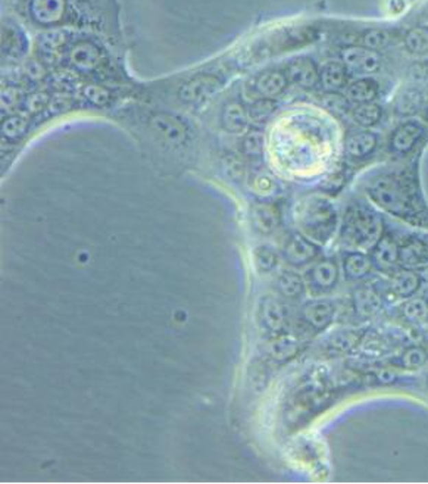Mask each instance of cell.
<instances>
[{
    "instance_id": "cell-1",
    "label": "cell",
    "mask_w": 428,
    "mask_h": 484,
    "mask_svg": "<svg viewBox=\"0 0 428 484\" xmlns=\"http://www.w3.org/2000/svg\"><path fill=\"white\" fill-rule=\"evenodd\" d=\"M365 190L381 209L389 214L414 225L428 222V215L412 175L406 172L383 174L372 178Z\"/></svg>"
},
{
    "instance_id": "cell-2",
    "label": "cell",
    "mask_w": 428,
    "mask_h": 484,
    "mask_svg": "<svg viewBox=\"0 0 428 484\" xmlns=\"http://www.w3.org/2000/svg\"><path fill=\"white\" fill-rule=\"evenodd\" d=\"M383 235V221L370 208L352 203L344 212L340 240L352 249H372Z\"/></svg>"
},
{
    "instance_id": "cell-3",
    "label": "cell",
    "mask_w": 428,
    "mask_h": 484,
    "mask_svg": "<svg viewBox=\"0 0 428 484\" xmlns=\"http://www.w3.org/2000/svg\"><path fill=\"white\" fill-rule=\"evenodd\" d=\"M298 222L311 239L325 243L337 227V211L331 202L322 198H309L299 205Z\"/></svg>"
},
{
    "instance_id": "cell-4",
    "label": "cell",
    "mask_w": 428,
    "mask_h": 484,
    "mask_svg": "<svg viewBox=\"0 0 428 484\" xmlns=\"http://www.w3.org/2000/svg\"><path fill=\"white\" fill-rule=\"evenodd\" d=\"M224 82L212 74H200L190 78L178 89V99L186 105L198 106L212 99L222 89Z\"/></svg>"
},
{
    "instance_id": "cell-5",
    "label": "cell",
    "mask_w": 428,
    "mask_h": 484,
    "mask_svg": "<svg viewBox=\"0 0 428 484\" xmlns=\"http://www.w3.org/2000/svg\"><path fill=\"white\" fill-rule=\"evenodd\" d=\"M342 62L346 69L355 76H371L381 68L379 51L365 46H349L342 50Z\"/></svg>"
},
{
    "instance_id": "cell-6",
    "label": "cell",
    "mask_w": 428,
    "mask_h": 484,
    "mask_svg": "<svg viewBox=\"0 0 428 484\" xmlns=\"http://www.w3.org/2000/svg\"><path fill=\"white\" fill-rule=\"evenodd\" d=\"M258 318H259L261 327L263 330H267L268 333L277 334V336L283 333V330L289 323L287 309H285L284 303L280 301V299H275L272 296L262 299Z\"/></svg>"
},
{
    "instance_id": "cell-7",
    "label": "cell",
    "mask_w": 428,
    "mask_h": 484,
    "mask_svg": "<svg viewBox=\"0 0 428 484\" xmlns=\"http://www.w3.org/2000/svg\"><path fill=\"white\" fill-rule=\"evenodd\" d=\"M149 127L158 137L171 144H181L187 137L186 124L171 113H154L149 119Z\"/></svg>"
},
{
    "instance_id": "cell-8",
    "label": "cell",
    "mask_w": 428,
    "mask_h": 484,
    "mask_svg": "<svg viewBox=\"0 0 428 484\" xmlns=\"http://www.w3.org/2000/svg\"><path fill=\"white\" fill-rule=\"evenodd\" d=\"M318 246L312 243L307 235L292 234L283 247V255L290 265L303 266L312 262L318 256Z\"/></svg>"
},
{
    "instance_id": "cell-9",
    "label": "cell",
    "mask_w": 428,
    "mask_h": 484,
    "mask_svg": "<svg viewBox=\"0 0 428 484\" xmlns=\"http://www.w3.org/2000/svg\"><path fill=\"white\" fill-rule=\"evenodd\" d=\"M334 315L335 308L333 302L324 301V299L308 302L300 311L302 321L313 332H322V330L327 328L333 323Z\"/></svg>"
},
{
    "instance_id": "cell-10",
    "label": "cell",
    "mask_w": 428,
    "mask_h": 484,
    "mask_svg": "<svg viewBox=\"0 0 428 484\" xmlns=\"http://www.w3.org/2000/svg\"><path fill=\"white\" fill-rule=\"evenodd\" d=\"M424 136V127L416 121H407L397 127L390 137V150L396 154L409 153Z\"/></svg>"
},
{
    "instance_id": "cell-11",
    "label": "cell",
    "mask_w": 428,
    "mask_h": 484,
    "mask_svg": "<svg viewBox=\"0 0 428 484\" xmlns=\"http://www.w3.org/2000/svg\"><path fill=\"white\" fill-rule=\"evenodd\" d=\"M307 278L313 292L324 293L331 290V288L337 284V280H339L337 262L330 260V257L329 260H322L317 262L309 270Z\"/></svg>"
},
{
    "instance_id": "cell-12",
    "label": "cell",
    "mask_w": 428,
    "mask_h": 484,
    "mask_svg": "<svg viewBox=\"0 0 428 484\" xmlns=\"http://www.w3.org/2000/svg\"><path fill=\"white\" fill-rule=\"evenodd\" d=\"M285 74H287L289 81L293 82V84L307 90L317 87L320 82V69L309 58L293 59L289 64Z\"/></svg>"
},
{
    "instance_id": "cell-13",
    "label": "cell",
    "mask_w": 428,
    "mask_h": 484,
    "mask_svg": "<svg viewBox=\"0 0 428 484\" xmlns=\"http://www.w3.org/2000/svg\"><path fill=\"white\" fill-rule=\"evenodd\" d=\"M371 260L375 268L380 271H392L401 261V247L397 246L392 234H384L372 247Z\"/></svg>"
},
{
    "instance_id": "cell-14",
    "label": "cell",
    "mask_w": 428,
    "mask_h": 484,
    "mask_svg": "<svg viewBox=\"0 0 428 484\" xmlns=\"http://www.w3.org/2000/svg\"><path fill=\"white\" fill-rule=\"evenodd\" d=\"M65 0H29V15L40 25H55L65 15Z\"/></svg>"
},
{
    "instance_id": "cell-15",
    "label": "cell",
    "mask_w": 428,
    "mask_h": 484,
    "mask_svg": "<svg viewBox=\"0 0 428 484\" xmlns=\"http://www.w3.org/2000/svg\"><path fill=\"white\" fill-rule=\"evenodd\" d=\"M289 77L283 71H265L254 78L253 90L262 99H275L289 86Z\"/></svg>"
},
{
    "instance_id": "cell-16",
    "label": "cell",
    "mask_w": 428,
    "mask_h": 484,
    "mask_svg": "<svg viewBox=\"0 0 428 484\" xmlns=\"http://www.w3.org/2000/svg\"><path fill=\"white\" fill-rule=\"evenodd\" d=\"M69 64L80 72L95 71L102 60L100 50L90 41H80L69 49Z\"/></svg>"
},
{
    "instance_id": "cell-17",
    "label": "cell",
    "mask_w": 428,
    "mask_h": 484,
    "mask_svg": "<svg viewBox=\"0 0 428 484\" xmlns=\"http://www.w3.org/2000/svg\"><path fill=\"white\" fill-rule=\"evenodd\" d=\"M353 308L358 316L366 319L379 314L383 309V297L372 286H361L353 293Z\"/></svg>"
},
{
    "instance_id": "cell-18",
    "label": "cell",
    "mask_w": 428,
    "mask_h": 484,
    "mask_svg": "<svg viewBox=\"0 0 428 484\" xmlns=\"http://www.w3.org/2000/svg\"><path fill=\"white\" fill-rule=\"evenodd\" d=\"M362 333L355 328H340L331 333L325 342V349L333 355H346L359 346Z\"/></svg>"
},
{
    "instance_id": "cell-19",
    "label": "cell",
    "mask_w": 428,
    "mask_h": 484,
    "mask_svg": "<svg viewBox=\"0 0 428 484\" xmlns=\"http://www.w3.org/2000/svg\"><path fill=\"white\" fill-rule=\"evenodd\" d=\"M377 143H379V139L372 131H358L346 140V154L350 159H365L374 153Z\"/></svg>"
},
{
    "instance_id": "cell-20",
    "label": "cell",
    "mask_w": 428,
    "mask_h": 484,
    "mask_svg": "<svg viewBox=\"0 0 428 484\" xmlns=\"http://www.w3.org/2000/svg\"><path fill=\"white\" fill-rule=\"evenodd\" d=\"M424 105L423 91L418 87H405L397 93V96L393 102V109L396 115L402 118L414 117L421 111Z\"/></svg>"
},
{
    "instance_id": "cell-21",
    "label": "cell",
    "mask_w": 428,
    "mask_h": 484,
    "mask_svg": "<svg viewBox=\"0 0 428 484\" xmlns=\"http://www.w3.org/2000/svg\"><path fill=\"white\" fill-rule=\"evenodd\" d=\"M320 82L325 91L337 93L348 84V69L343 62L330 60L320 69Z\"/></svg>"
},
{
    "instance_id": "cell-22",
    "label": "cell",
    "mask_w": 428,
    "mask_h": 484,
    "mask_svg": "<svg viewBox=\"0 0 428 484\" xmlns=\"http://www.w3.org/2000/svg\"><path fill=\"white\" fill-rule=\"evenodd\" d=\"M421 287V277L412 268L396 271L390 280V292L402 299L412 297Z\"/></svg>"
},
{
    "instance_id": "cell-23",
    "label": "cell",
    "mask_w": 428,
    "mask_h": 484,
    "mask_svg": "<svg viewBox=\"0 0 428 484\" xmlns=\"http://www.w3.org/2000/svg\"><path fill=\"white\" fill-rule=\"evenodd\" d=\"M249 122V112L246 111L240 102H228L221 112V126L222 128L239 134L246 130Z\"/></svg>"
},
{
    "instance_id": "cell-24",
    "label": "cell",
    "mask_w": 428,
    "mask_h": 484,
    "mask_svg": "<svg viewBox=\"0 0 428 484\" xmlns=\"http://www.w3.org/2000/svg\"><path fill=\"white\" fill-rule=\"evenodd\" d=\"M371 256L362 252H349L343 260V271L348 280L359 281L368 275L372 270Z\"/></svg>"
},
{
    "instance_id": "cell-25",
    "label": "cell",
    "mask_w": 428,
    "mask_h": 484,
    "mask_svg": "<svg viewBox=\"0 0 428 484\" xmlns=\"http://www.w3.org/2000/svg\"><path fill=\"white\" fill-rule=\"evenodd\" d=\"M379 91L380 87L377 81L371 78H358L349 82L346 87V97L358 105V103L374 102V99L379 96Z\"/></svg>"
},
{
    "instance_id": "cell-26",
    "label": "cell",
    "mask_w": 428,
    "mask_h": 484,
    "mask_svg": "<svg viewBox=\"0 0 428 484\" xmlns=\"http://www.w3.org/2000/svg\"><path fill=\"white\" fill-rule=\"evenodd\" d=\"M401 262L407 268H416L428 262V246L420 239H409L401 246Z\"/></svg>"
},
{
    "instance_id": "cell-27",
    "label": "cell",
    "mask_w": 428,
    "mask_h": 484,
    "mask_svg": "<svg viewBox=\"0 0 428 484\" xmlns=\"http://www.w3.org/2000/svg\"><path fill=\"white\" fill-rule=\"evenodd\" d=\"M252 218H253L254 227H257V229L263 234L272 233L278 227V221H280L278 211L275 209L272 205H267V203H261L254 206L252 212Z\"/></svg>"
},
{
    "instance_id": "cell-28",
    "label": "cell",
    "mask_w": 428,
    "mask_h": 484,
    "mask_svg": "<svg viewBox=\"0 0 428 484\" xmlns=\"http://www.w3.org/2000/svg\"><path fill=\"white\" fill-rule=\"evenodd\" d=\"M381 108L374 102L368 103H358L355 108L350 111V118L353 122L358 124L359 127L371 128L381 119Z\"/></svg>"
},
{
    "instance_id": "cell-29",
    "label": "cell",
    "mask_w": 428,
    "mask_h": 484,
    "mask_svg": "<svg viewBox=\"0 0 428 484\" xmlns=\"http://www.w3.org/2000/svg\"><path fill=\"white\" fill-rule=\"evenodd\" d=\"M277 288L283 296L289 299H298L305 290V283L298 273L284 270L277 277Z\"/></svg>"
},
{
    "instance_id": "cell-30",
    "label": "cell",
    "mask_w": 428,
    "mask_h": 484,
    "mask_svg": "<svg viewBox=\"0 0 428 484\" xmlns=\"http://www.w3.org/2000/svg\"><path fill=\"white\" fill-rule=\"evenodd\" d=\"M428 362V352L421 346H409L397 356L393 364L407 371L423 368Z\"/></svg>"
},
{
    "instance_id": "cell-31",
    "label": "cell",
    "mask_w": 428,
    "mask_h": 484,
    "mask_svg": "<svg viewBox=\"0 0 428 484\" xmlns=\"http://www.w3.org/2000/svg\"><path fill=\"white\" fill-rule=\"evenodd\" d=\"M298 352H299L298 340L287 334L278 336L270 345V355L275 360H278V362H284V360L292 359L293 356L298 355Z\"/></svg>"
},
{
    "instance_id": "cell-32",
    "label": "cell",
    "mask_w": 428,
    "mask_h": 484,
    "mask_svg": "<svg viewBox=\"0 0 428 484\" xmlns=\"http://www.w3.org/2000/svg\"><path fill=\"white\" fill-rule=\"evenodd\" d=\"M265 148V134L259 128L249 130L241 140V150L243 154L249 159L257 161L262 158Z\"/></svg>"
},
{
    "instance_id": "cell-33",
    "label": "cell",
    "mask_w": 428,
    "mask_h": 484,
    "mask_svg": "<svg viewBox=\"0 0 428 484\" xmlns=\"http://www.w3.org/2000/svg\"><path fill=\"white\" fill-rule=\"evenodd\" d=\"M405 46L412 55H428V28L414 27L405 34Z\"/></svg>"
},
{
    "instance_id": "cell-34",
    "label": "cell",
    "mask_w": 428,
    "mask_h": 484,
    "mask_svg": "<svg viewBox=\"0 0 428 484\" xmlns=\"http://www.w3.org/2000/svg\"><path fill=\"white\" fill-rule=\"evenodd\" d=\"M67 43V34L60 30H50L46 31L45 34H40L37 45L40 51L45 56H55L58 54V50L62 49Z\"/></svg>"
},
{
    "instance_id": "cell-35",
    "label": "cell",
    "mask_w": 428,
    "mask_h": 484,
    "mask_svg": "<svg viewBox=\"0 0 428 484\" xmlns=\"http://www.w3.org/2000/svg\"><path fill=\"white\" fill-rule=\"evenodd\" d=\"M402 316L409 323H424L428 319V301L425 297H411L402 305Z\"/></svg>"
},
{
    "instance_id": "cell-36",
    "label": "cell",
    "mask_w": 428,
    "mask_h": 484,
    "mask_svg": "<svg viewBox=\"0 0 428 484\" xmlns=\"http://www.w3.org/2000/svg\"><path fill=\"white\" fill-rule=\"evenodd\" d=\"M29 121L23 115H11L2 122V134L8 140H19L28 131Z\"/></svg>"
},
{
    "instance_id": "cell-37",
    "label": "cell",
    "mask_w": 428,
    "mask_h": 484,
    "mask_svg": "<svg viewBox=\"0 0 428 484\" xmlns=\"http://www.w3.org/2000/svg\"><path fill=\"white\" fill-rule=\"evenodd\" d=\"M83 96L96 108H106L112 103V93L100 84H87L83 87Z\"/></svg>"
},
{
    "instance_id": "cell-38",
    "label": "cell",
    "mask_w": 428,
    "mask_h": 484,
    "mask_svg": "<svg viewBox=\"0 0 428 484\" xmlns=\"http://www.w3.org/2000/svg\"><path fill=\"white\" fill-rule=\"evenodd\" d=\"M254 264L261 273H271L278 265V253L270 246H259L254 251Z\"/></svg>"
},
{
    "instance_id": "cell-39",
    "label": "cell",
    "mask_w": 428,
    "mask_h": 484,
    "mask_svg": "<svg viewBox=\"0 0 428 484\" xmlns=\"http://www.w3.org/2000/svg\"><path fill=\"white\" fill-rule=\"evenodd\" d=\"M322 106L325 109H329L330 112H333L334 115H339V117H343V115H346V113H349L350 115V111H352L350 100L346 96L339 95V93H329L327 91V95H325L322 99Z\"/></svg>"
},
{
    "instance_id": "cell-40",
    "label": "cell",
    "mask_w": 428,
    "mask_h": 484,
    "mask_svg": "<svg viewBox=\"0 0 428 484\" xmlns=\"http://www.w3.org/2000/svg\"><path fill=\"white\" fill-rule=\"evenodd\" d=\"M277 109L274 99H258L257 102H253L249 108V118L257 122H265L272 113Z\"/></svg>"
},
{
    "instance_id": "cell-41",
    "label": "cell",
    "mask_w": 428,
    "mask_h": 484,
    "mask_svg": "<svg viewBox=\"0 0 428 484\" xmlns=\"http://www.w3.org/2000/svg\"><path fill=\"white\" fill-rule=\"evenodd\" d=\"M390 41V34L381 28H371L366 30L362 34V45L371 50L384 49Z\"/></svg>"
},
{
    "instance_id": "cell-42",
    "label": "cell",
    "mask_w": 428,
    "mask_h": 484,
    "mask_svg": "<svg viewBox=\"0 0 428 484\" xmlns=\"http://www.w3.org/2000/svg\"><path fill=\"white\" fill-rule=\"evenodd\" d=\"M50 99L52 97H50L46 91H34L24 99L23 106L29 115H37V113L49 106Z\"/></svg>"
},
{
    "instance_id": "cell-43",
    "label": "cell",
    "mask_w": 428,
    "mask_h": 484,
    "mask_svg": "<svg viewBox=\"0 0 428 484\" xmlns=\"http://www.w3.org/2000/svg\"><path fill=\"white\" fill-rule=\"evenodd\" d=\"M407 80L414 82V84H428V62L420 60L412 64L409 69H407Z\"/></svg>"
},
{
    "instance_id": "cell-44",
    "label": "cell",
    "mask_w": 428,
    "mask_h": 484,
    "mask_svg": "<svg viewBox=\"0 0 428 484\" xmlns=\"http://www.w3.org/2000/svg\"><path fill=\"white\" fill-rule=\"evenodd\" d=\"M222 170L230 178H240L243 174V162L236 153H227L222 158Z\"/></svg>"
},
{
    "instance_id": "cell-45",
    "label": "cell",
    "mask_w": 428,
    "mask_h": 484,
    "mask_svg": "<svg viewBox=\"0 0 428 484\" xmlns=\"http://www.w3.org/2000/svg\"><path fill=\"white\" fill-rule=\"evenodd\" d=\"M24 96L21 90L16 87H6L2 91V108L3 109H15L18 105H23Z\"/></svg>"
},
{
    "instance_id": "cell-46",
    "label": "cell",
    "mask_w": 428,
    "mask_h": 484,
    "mask_svg": "<svg viewBox=\"0 0 428 484\" xmlns=\"http://www.w3.org/2000/svg\"><path fill=\"white\" fill-rule=\"evenodd\" d=\"M24 72H25V76L28 77V80H32V81H40V80H43L45 78V74H46V71H45V67L42 62H38L36 59H29L25 67H24Z\"/></svg>"
},
{
    "instance_id": "cell-47",
    "label": "cell",
    "mask_w": 428,
    "mask_h": 484,
    "mask_svg": "<svg viewBox=\"0 0 428 484\" xmlns=\"http://www.w3.org/2000/svg\"><path fill=\"white\" fill-rule=\"evenodd\" d=\"M71 108V102L69 99L67 97H54V99H50V103H49V112L52 113V115H59V113H64L67 111H69Z\"/></svg>"
},
{
    "instance_id": "cell-48",
    "label": "cell",
    "mask_w": 428,
    "mask_h": 484,
    "mask_svg": "<svg viewBox=\"0 0 428 484\" xmlns=\"http://www.w3.org/2000/svg\"><path fill=\"white\" fill-rule=\"evenodd\" d=\"M396 373H393L392 369L389 368H384V369H380L379 373H375L374 374V378L379 381L380 384H390V383H394L396 381Z\"/></svg>"
},
{
    "instance_id": "cell-49",
    "label": "cell",
    "mask_w": 428,
    "mask_h": 484,
    "mask_svg": "<svg viewBox=\"0 0 428 484\" xmlns=\"http://www.w3.org/2000/svg\"><path fill=\"white\" fill-rule=\"evenodd\" d=\"M427 115H428V99H427Z\"/></svg>"
},
{
    "instance_id": "cell-50",
    "label": "cell",
    "mask_w": 428,
    "mask_h": 484,
    "mask_svg": "<svg viewBox=\"0 0 428 484\" xmlns=\"http://www.w3.org/2000/svg\"><path fill=\"white\" fill-rule=\"evenodd\" d=\"M427 383H428V378H427Z\"/></svg>"
}]
</instances>
